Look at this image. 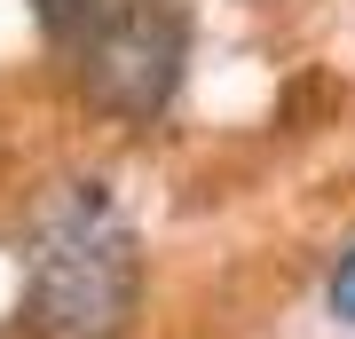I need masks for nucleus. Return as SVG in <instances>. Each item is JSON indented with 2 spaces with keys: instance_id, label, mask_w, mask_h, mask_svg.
<instances>
[{
  "instance_id": "f257e3e1",
  "label": "nucleus",
  "mask_w": 355,
  "mask_h": 339,
  "mask_svg": "<svg viewBox=\"0 0 355 339\" xmlns=\"http://www.w3.org/2000/svg\"><path fill=\"white\" fill-rule=\"evenodd\" d=\"M142 308V245L103 182H64L24 245L32 339H127Z\"/></svg>"
},
{
  "instance_id": "f03ea898",
  "label": "nucleus",
  "mask_w": 355,
  "mask_h": 339,
  "mask_svg": "<svg viewBox=\"0 0 355 339\" xmlns=\"http://www.w3.org/2000/svg\"><path fill=\"white\" fill-rule=\"evenodd\" d=\"M182 8L174 0H103V16L71 40L79 55V87H87L95 111L127 119V126H150L182 87Z\"/></svg>"
},
{
  "instance_id": "7ed1b4c3",
  "label": "nucleus",
  "mask_w": 355,
  "mask_h": 339,
  "mask_svg": "<svg viewBox=\"0 0 355 339\" xmlns=\"http://www.w3.org/2000/svg\"><path fill=\"white\" fill-rule=\"evenodd\" d=\"M324 300H331V315H340V324H355V245L340 252V268H331V284H324Z\"/></svg>"
}]
</instances>
